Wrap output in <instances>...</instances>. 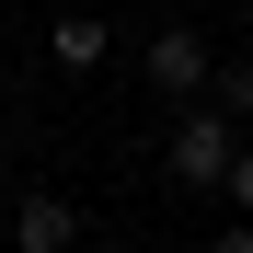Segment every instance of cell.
I'll use <instances>...</instances> for the list:
<instances>
[{
  "label": "cell",
  "mask_w": 253,
  "mask_h": 253,
  "mask_svg": "<svg viewBox=\"0 0 253 253\" xmlns=\"http://www.w3.org/2000/svg\"><path fill=\"white\" fill-rule=\"evenodd\" d=\"M230 150H242V115H219V104H173V138H161V173H173L184 196H219V173H230Z\"/></svg>",
  "instance_id": "1"
},
{
  "label": "cell",
  "mask_w": 253,
  "mask_h": 253,
  "mask_svg": "<svg viewBox=\"0 0 253 253\" xmlns=\"http://www.w3.org/2000/svg\"><path fill=\"white\" fill-rule=\"evenodd\" d=\"M207 69H219V46H207L196 23H161V35H138V81H150L161 104H196V92H207Z\"/></svg>",
  "instance_id": "2"
},
{
  "label": "cell",
  "mask_w": 253,
  "mask_h": 253,
  "mask_svg": "<svg viewBox=\"0 0 253 253\" xmlns=\"http://www.w3.org/2000/svg\"><path fill=\"white\" fill-rule=\"evenodd\" d=\"M12 242H23V253H69V242H81V207H69V196H23V207H12Z\"/></svg>",
  "instance_id": "3"
},
{
  "label": "cell",
  "mask_w": 253,
  "mask_h": 253,
  "mask_svg": "<svg viewBox=\"0 0 253 253\" xmlns=\"http://www.w3.org/2000/svg\"><path fill=\"white\" fill-rule=\"evenodd\" d=\"M46 58H58V69H104V58H115L104 12H58V23H46Z\"/></svg>",
  "instance_id": "4"
},
{
  "label": "cell",
  "mask_w": 253,
  "mask_h": 253,
  "mask_svg": "<svg viewBox=\"0 0 253 253\" xmlns=\"http://www.w3.org/2000/svg\"><path fill=\"white\" fill-rule=\"evenodd\" d=\"M207 104H219V115H242V126H253V58H219V69H207Z\"/></svg>",
  "instance_id": "5"
},
{
  "label": "cell",
  "mask_w": 253,
  "mask_h": 253,
  "mask_svg": "<svg viewBox=\"0 0 253 253\" xmlns=\"http://www.w3.org/2000/svg\"><path fill=\"white\" fill-rule=\"evenodd\" d=\"M219 196H230L242 219H253V126H242V150H230V173H219Z\"/></svg>",
  "instance_id": "6"
},
{
  "label": "cell",
  "mask_w": 253,
  "mask_h": 253,
  "mask_svg": "<svg viewBox=\"0 0 253 253\" xmlns=\"http://www.w3.org/2000/svg\"><path fill=\"white\" fill-rule=\"evenodd\" d=\"M0 242H12V219H0Z\"/></svg>",
  "instance_id": "7"
}]
</instances>
